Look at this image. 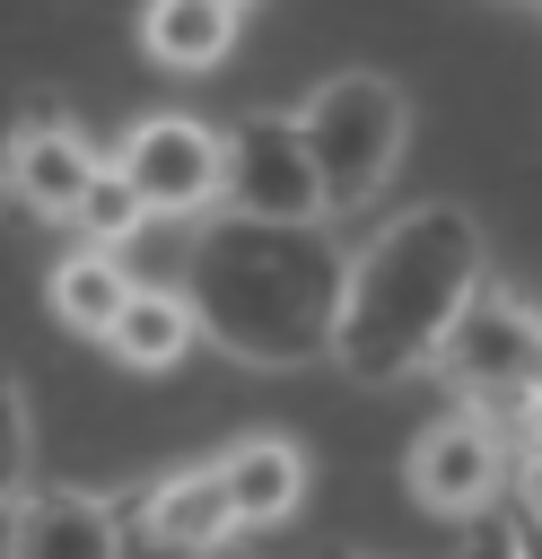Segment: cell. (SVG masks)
I'll return each instance as SVG.
<instances>
[{"label":"cell","instance_id":"19","mask_svg":"<svg viewBox=\"0 0 542 559\" xmlns=\"http://www.w3.org/2000/svg\"><path fill=\"white\" fill-rule=\"evenodd\" d=\"M122 559H245V550H236V542H227V550H184V542H157V533L131 524V533H122Z\"/></svg>","mask_w":542,"mask_h":559},{"label":"cell","instance_id":"6","mask_svg":"<svg viewBox=\"0 0 542 559\" xmlns=\"http://www.w3.org/2000/svg\"><path fill=\"white\" fill-rule=\"evenodd\" d=\"M402 489L428 507V515H455V524H481L507 507L516 489V454H507V428L490 411H446L437 428L411 437L402 454Z\"/></svg>","mask_w":542,"mask_h":559},{"label":"cell","instance_id":"3","mask_svg":"<svg viewBox=\"0 0 542 559\" xmlns=\"http://www.w3.org/2000/svg\"><path fill=\"white\" fill-rule=\"evenodd\" d=\"M297 122H306V148H315V175H323V210H332V218H341V210H367V201L393 183L402 140H411V105H402V87H393L385 70H341V79H323V87L297 105Z\"/></svg>","mask_w":542,"mask_h":559},{"label":"cell","instance_id":"5","mask_svg":"<svg viewBox=\"0 0 542 559\" xmlns=\"http://www.w3.org/2000/svg\"><path fill=\"white\" fill-rule=\"evenodd\" d=\"M114 175L140 192V210L157 227H184V218L201 227L227 201V131H210L192 114H140L114 148Z\"/></svg>","mask_w":542,"mask_h":559},{"label":"cell","instance_id":"9","mask_svg":"<svg viewBox=\"0 0 542 559\" xmlns=\"http://www.w3.org/2000/svg\"><path fill=\"white\" fill-rule=\"evenodd\" d=\"M131 507L105 489H35L9 507V559H122Z\"/></svg>","mask_w":542,"mask_h":559},{"label":"cell","instance_id":"11","mask_svg":"<svg viewBox=\"0 0 542 559\" xmlns=\"http://www.w3.org/2000/svg\"><path fill=\"white\" fill-rule=\"evenodd\" d=\"M219 472H227V498H236L245 533H271V524H288V515L306 507V480H315L306 445H297V437H271V428L236 437V445L219 454Z\"/></svg>","mask_w":542,"mask_h":559},{"label":"cell","instance_id":"22","mask_svg":"<svg viewBox=\"0 0 542 559\" xmlns=\"http://www.w3.org/2000/svg\"><path fill=\"white\" fill-rule=\"evenodd\" d=\"M332 559H367V550H332Z\"/></svg>","mask_w":542,"mask_h":559},{"label":"cell","instance_id":"15","mask_svg":"<svg viewBox=\"0 0 542 559\" xmlns=\"http://www.w3.org/2000/svg\"><path fill=\"white\" fill-rule=\"evenodd\" d=\"M140 227H149L140 192H131V183H122V175L105 166V175H96V192H87V210L70 218V236H79V245H105V253H122V245H131Z\"/></svg>","mask_w":542,"mask_h":559},{"label":"cell","instance_id":"1","mask_svg":"<svg viewBox=\"0 0 542 559\" xmlns=\"http://www.w3.org/2000/svg\"><path fill=\"white\" fill-rule=\"evenodd\" d=\"M350 245L332 218H201L184 236V297L201 306L210 349L236 367H315L341 349Z\"/></svg>","mask_w":542,"mask_h":559},{"label":"cell","instance_id":"12","mask_svg":"<svg viewBox=\"0 0 542 559\" xmlns=\"http://www.w3.org/2000/svg\"><path fill=\"white\" fill-rule=\"evenodd\" d=\"M192 341H201V306L184 297V288H166V280H140V297L122 306V323L96 341L114 367H131V376H166V367H184L192 358Z\"/></svg>","mask_w":542,"mask_h":559},{"label":"cell","instance_id":"16","mask_svg":"<svg viewBox=\"0 0 542 559\" xmlns=\"http://www.w3.org/2000/svg\"><path fill=\"white\" fill-rule=\"evenodd\" d=\"M35 498V402L26 384H9V507Z\"/></svg>","mask_w":542,"mask_h":559},{"label":"cell","instance_id":"23","mask_svg":"<svg viewBox=\"0 0 542 559\" xmlns=\"http://www.w3.org/2000/svg\"><path fill=\"white\" fill-rule=\"evenodd\" d=\"M533 9H542V0H533Z\"/></svg>","mask_w":542,"mask_h":559},{"label":"cell","instance_id":"2","mask_svg":"<svg viewBox=\"0 0 542 559\" xmlns=\"http://www.w3.org/2000/svg\"><path fill=\"white\" fill-rule=\"evenodd\" d=\"M481 288H490V236L463 201L393 210L350 262V306H341V349H332L341 376L367 393L411 384L420 367L446 358Z\"/></svg>","mask_w":542,"mask_h":559},{"label":"cell","instance_id":"21","mask_svg":"<svg viewBox=\"0 0 542 559\" xmlns=\"http://www.w3.org/2000/svg\"><path fill=\"white\" fill-rule=\"evenodd\" d=\"M516 542H525V559H542V533H525V524H516Z\"/></svg>","mask_w":542,"mask_h":559},{"label":"cell","instance_id":"8","mask_svg":"<svg viewBox=\"0 0 542 559\" xmlns=\"http://www.w3.org/2000/svg\"><path fill=\"white\" fill-rule=\"evenodd\" d=\"M114 157H96L87 140H79V122L70 114H52V96H26V114H17V140H9V201L26 210V218H79L87 210V192H96V175H105Z\"/></svg>","mask_w":542,"mask_h":559},{"label":"cell","instance_id":"13","mask_svg":"<svg viewBox=\"0 0 542 559\" xmlns=\"http://www.w3.org/2000/svg\"><path fill=\"white\" fill-rule=\"evenodd\" d=\"M236 26H245V0H149L140 9V52L175 79H201L236 52Z\"/></svg>","mask_w":542,"mask_h":559},{"label":"cell","instance_id":"7","mask_svg":"<svg viewBox=\"0 0 542 559\" xmlns=\"http://www.w3.org/2000/svg\"><path fill=\"white\" fill-rule=\"evenodd\" d=\"M219 131H227V201L219 210H236V218H332L297 114H236Z\"/></svg>","mask_w":542,"mask_h":559},{"label":"cell","instance_id":"10","mask_svg":"<svg viewBox=\"0 0 542 559\" xmlns=\"http://www.w3.org/2000/svg\"><path fill=\"white\" fill-rule=\"evenodd\" d=\"M131 524H140V533H157V542H184V550H227V542L245 533V515H236V498H227L219 454H210V463H175L166 480H149V489H140V507H131Z\"/></svg>","mask_w":542,"mask_h":559},{"label":"cell","instance_id":"18","mask_svg":"<svg viewBox=\"0 0 542 559\" xmlns=\"http://www.w3.org/2000/svg\"><path fill=\"white\" fill-rule=\"evenodd\" d=\"M507 515L525 533H542V454H516V489H507Z\"/></svg>","mask_w":542,"mask_h":559},{"label":"cell","instance_id":"17","mask_svg":"<svg viewBox=\"0 0 542 559\" xmlns=\"http://www.w3.org/2000/svg\"><path fill=\"white\" fill-rule=\"evenodd\" d=\"M463 559H525V542H516V515L498 507V515L463 524Z\"/></svg>","mask_w":542,"mask_h":559},{"label":"cell","instance_id":"4","mask_svg":"<svg viewBox=\"0 0 542 559\" xmlns=\"http://www.w3.org/2000/svg\"><path fill=\"white\" fill-rule=\"evenodd\" d=\"M437 376L455 384L463 411H490L498 428H516L542 402V306H525L516 288H481L472 314L455 323Z\"/></svg>","mask_w":542,"mask_h":559},{"label":"cell","instance_id":"20","mask_svg":"<svg viewBox=\"0 0 542 559\" xmlns=\"http://www.w3.org/2000/svg\"><path fill=\"white\" fill-rule=\"evenodd\" d=\"M516 445H525V454H542V402H533V411L516 419Z\"/></svg>","mask_w":542,"mask_h":559},{"label":"cell","instance_id":"14","mask_svg":"<svg viewBox=\"0 0 542 559\" xmlns=\"http://www.w3.org/2000/svg\"><path fill=\"white\" fill-rule=\"evenodd\" d=\"M44 297H52V323L105 341V332L122 323V306L140 297V271H131L122 253H105V245H70V253L52 262V280H44Z\"/></svg>","mask_w":542,"mask_h":559}]
</instances>
